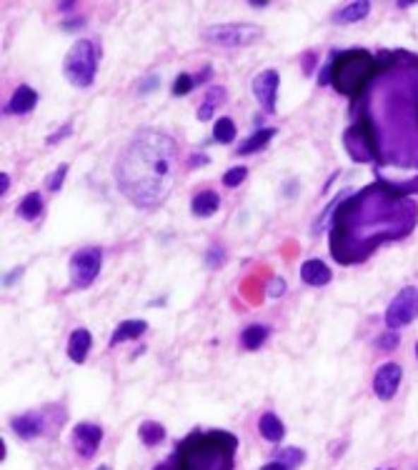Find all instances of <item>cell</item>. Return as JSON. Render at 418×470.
<instances>
[{
  "instance_id": "1",
  "label": "cell",
  "mask_w": 418,
  "mask_h": 470,
  "mask_svg": "<svg viewBox=\"0 0 418 470\" xmlns=\"http://www.w3.org/2000/svg\"><path fill=\"white\" fill-rule=\"evenodd\" d=\"M364 108L343 133V145L356 163L383 168H418V55L391 50L376 55V73L353 98Z\"/></svg>"
},
{
  "instance_id": "2",
  "label": "cell",
  "mask_w": 418,
  "mask_h": 470,
  "mask_svg": "<svg viewBox=\"0 0 418 470\" xmlns=\"http://www.w3.org/2000/svg\"><path fill=\"white\" fill-rule=\"evenodd\" d=\"M418 223V205L386 183L358 191L333 218L330 253L341 265L369 258L383 243L406 238Z\"/></svg>"
},
{
  "instance_id": "3",
  "label": "cell",
  "mask_w": 418,
  "mask_h": 470,
  "mask_svg": "<svg viewBox=\"0 0 418 470\" xmlns=\"http://www.w3.org/2000/svg\"><path fill=\"white\" fill-rule=\"evenodd\" d=\"M178 145L160 131H141L116 163L121 193L138 208H158L176 178Z\"/></svg>"
},
{
  "instance_id": "4",
  "label": "cell",
  "mask_w": 418,
  "mask_h": 470,
  "mask_svg": "<svg viewBox=\"0 0 418 470\" xmlns=\"http://www.w3.org/2000/svg\"><path fill=\"white\" fill-rule=\"evenodd\" d=\"M328 68H330V85L336 88L338 93L356 98V95L369 85L371 78H374L376 58L361 48L338 50V53H333V58H330Z\"/></svg>"
},
{
  "instance_id": "5",
  "label": "cell",
  "mask_w": 418,
  "mask_h": 470,
  "mask_svg": "<svg viewBox=\"0 0 418 470\" xmlns=\"http://www.w3.org/2000/svg\"><path fill=\"white\" fill-rule=\"evenodd\" d=\"M98 45L93 40H76L63 61V73L68 83L76 88H90L98 71Z\"/></svg>"
},
{
  "instance_id": "6",
  "label": "cell",
  "mask_w": 418,
  "mask_h": 470,
  "mask_svg": "<svg viewBox=\"0 0 418 470\" xmlns=\"http://www.w3.org/2000/svg\"><path fill=\"white\" fill-rule=\"evenodd\" d=\"M263 38V28L256 23H220L203 30V40L220 48H248Z\"/></svg>"
},
{
  "instance_id": "7",
  "label": "cell",
  "mask_w": 418,
  "mask_h": 470,
  "mask_svg": "<svg viewBox=\"0 0 418 470\" xmlns=\"http://www.w3.org/2000/svg\"><path fill=\"white\" fill-rule=\"evenodd\" d=\"M103 265V251L100 248H80L71 258V285L73 288H88L100 273Z\"/></svg>"
},
{
  "instance_id": "8",
  "label": "cell",
  "mask_w": 418,
  "mask_h": 470,
  "mask_svg": "<svg viewBox=\"0 0 418 470\" xmlns=\"http://www.w3.org/2000/svg\"><path fill=\"white\" fill-rule=\"evenodd\" d=\"M416 318H418V288L408 285V288L398 290V296L391 301V306L386 308V325H388V330H396L413 323Z\"/></svg>"
},
{
  "instance_id": "9",
  "label": "cell",
  "mask_w": 418,
  "mask_h": 470,
  "mask_svg": "<svg viewBox=\"0 0 418 470\" xmlns=\"http://www.w3.org/2000/svg\"><path fill=\"white\" fill-rule=\"evenodd\" d=\"M278 83H281V78H278V71H273V68H268V71L258 73V76L253 78V95L261 103V108H263V113H268V115L275 113Z\"/></svg>"
},
{
  "instance_id": "10",
  "label": "cell",
  "mask_w": 418,
  "mask_h": 470,
  "mask_svg": "<svg viewBox=\"0 0 418 470\" xmlns=\"http://www.w3.org/2000/svg\"><path fill=\"white\" fill-rule=\"evenodd\" d=\"M403 368L398 363H383V366L376 370L374 378V393L378 400H393V395L398 393V385H401Z\"/></svg>"
},
{
  "instance_id": "11",
  "label": "cell",
  "mask_w": 418,
  "mask_h": 470,
  "mask_svg": "<svg viewBox=\"0 0 418 470\" xmlns=\"http://www.w3.org/2000/svg\"><path fill=\"white\" fill-rule=\"evenodd\" d=\"M100 440H103V428L95 426V423H78L73 428V445L83 458H93Z\"/></svg>"
},
{
  "instance_id": "12",
  "label": "cell",
  "mask_w": 418,
  "mask_h": 470,
  "mask_svg": "<svg viewBox=\"0 0 418 470\" xmlns=\"http://www.w3.org/2000/svg\"><path fill=\"white\" fill-rule=\"evenodd\" d=\"M11 428L16 430L18 438H23V440H33V438H38L40 433L45 430V423H43V416H40V413H23V416L13 418Z\"/></svg>"
},
{
  "instance_id": "13",
  "label": "cell",
  "mask_w": 418,
  "mask_h": 470,
  "mask_svg": "<svg viewBox=\"0 0 418 470\" xmlns=\"http://www.w3.org/2000/svg\"><path fill=\"white\" fill-rule=\"evenodd\" d=\"M90 348H93V335L85 328H76L68 338V358L73 363H85Z\"/></svg>"
},
{
  "instance_id": "14",
  "label": "cell",
  "mask_w": 418,
  "mask_h": 470,
  "mask_svg": "<svg viewBox=\"0 0 418 470\" xmlns=\"http://www.w3.org/2000/svg\"><path fill=\"white\" fill-rule=\"evenodd\" d=\"M330 278H333L330 268L326 265L323 260H318V258H314V260H306V263L301 265V280H303L306 285L321 288V285H328Z\"/></svg>"
},
{
  "instance_id": "15",
  "label": "cell",
  "mask_w": 418,
  "mask_h": 470,
  "mask_svg": "<svg viewBox=\"0 0 418 470\" xmlns=\"http://www.w3.org/2000/svg\"><path fill=\"white\" fill-rule=\"evenodd\" d=\"M35 103H38V93H35L30 85H20L13 93L11 103L3 108V113L8 115H23V113H30V110L35 108Z\"/></svg>"
},
{
  "instance_id": "16",
  "label": "cell",
  "mask_w": 418,
  "mask_h": 470,
  "mask_svg": "<svg viewBox=\"0 0 418 470\" xmlns=\"http://www.w3.org/2000/svg\"><path fill=\"white\" fill-rule=\"evenodd\" d=\"M258 433L268 440V443H281L286 435V426L281 423V418L275 413H263L258 418Z\"/></svg>"
},
{
  "instance_id": "17",
  "label": "cell",
  "mask_w": 418,
  "mask_h": 470,
  "mask_svg": "<svg viewBox=\"0 0 418 470\" xmlns=\"http://www.w3.org/2000/svg\"><path fill=\"white\" fill-rule=\"evenodd\" d=\"M218 205H220L218 193H213V191H201L198 195L193 198L191 210H193V215H196V218H210V215H213L215 210H218Z\"/></svg>"
},
{
  "instance_id": "18",
  "label": "cell",
  "mask_w": 418,
  "mask_h": 470,
  "mask_svg": "<svg viewBox=\"0 0 418 470\" xmlns=\"http://www.w3.org/2000/svg\"><path fill=\"white\" fill-rule=\"evenodd\" d=\"M371 13V3H366V0H356V3H348V6L338 8L336 13H333V23H358L364 20L366 16Z\"/></svg>"
},
{
  "instance_id": "19",
  "label": "cell",
  "mask_w": 418,
  "mask_h": 470,
  "mask_svg": "<svg viewBox=\"0 0 418 470\" xmlns=\"http://www.w3.org/2000/svg\"><path fill=\"white\" fill-rule=\"evenodd\" d=\"M275 135V128H258V131L253 133L251 138H246V140L238 145V150L236 153L238 155H251V153H256V150H263L265 145L270 143V138Z\"/></svg>"
},
{
  "instance_id": "20",
  "label": "cell",
  "mask_w": 418,
  "mask_h": 470,
  "mask_svg": "<svg viewBox=\"0 0 418 470\" xmlns=\"http://www.w3.org/2000/svg\"><path fill=\"white\" fill-rule=\"evenodd\" d=\"M145 330H148V323L145 320H123L121 325L116 328V333H113V338H110V345H118V343H126V340L141 338Z\"/></svg>"
},
{
  "instance_id": "21",
  "label": "cell",
  "mask_w": 418,
  "mask_h": 470,
  "mask_svg": "<svg viewBox=\"0 0 418 470\" xmlns=\"http://www.w3.org/2000/svg\"><path fill=\"white\" fill-rule=\"evenodd\" d=\"M43 210L45 205H43V195H40V193H28L20 200V205H18V215H20L23 220H28V223L38 220Z\"/></svg>"
},
{
  "instance_id": "22",
  "label": "cell",
  "mask_w": 418,
  "mask_h": 470,
  "mask_svg": "<svg viewBox=\"0 0 418 470\" xmlns=\"http://www.w3.org/2000/svg\"><path fill=\"white\" fill-rule=\"evenodd\" d=\"M138 438H141V443L155 448V445H160L165 440V428L155 421H145V423H141V428H138Z\"/></svg>"
},
{
  "instance_id": "23",
  "label": "cell",
  "mask_w": 418,
  "mask_h": 470,
  "mask_svg": "<svg viewBox=\"0 0 418 470\" xmlns=\"http://www.w3.org/2000/svg\"><path fill=\"white\" fill-rule=\"evenodd\" d=\"M268 338V328L265 325H248L241 333V345L246 350H258Z\"/></svg>"
},
{
  "instance_id": "24",
  "label": "cell",
  "mask_w": 418,
  "mask_h": 470,
  "mask_svg": "<svg viewBox=\"0 0 418 470\" xmlns=\"http://www.w3.org/2000/svg\"><path fill=\"white\" fill-rule=\"evenodd\" d=\"M213 140L220 143V145H228V143L236 140V123L231 121V118H218L215 121V128H213Z\"/></svg>"
},
{
  "instance_id": "25",
  "label": "cell",
  "mask_w": 418,
  "mask_h": 470,
  "mask_svg": "<svg viewBox=\"0 0 418 470\" xmlns=\"http://www.w3.org/2000/svg\"><path fill=\"white\" fill-rule=\"evenodd\" d=\"M273 460H278V463H283V465H288V468H298V465L306 460V453H303L301 448H281V450H275V458Z\"/></svg>"
},
{
  "instance_id": "26",
  "label": "cell",
  "mask_w": 418,
  "mask_h": 470,
  "mask_svg": "<svg viewBox=\"0 0 418 470\" xmlns=\"http://www.w3.org/2000/svg\"><path fill=\"white\" fill-rule=\"evenodd\" d=\"M246 175H248V170L243 168V165H236V168L226 170V175H223V186H226V188H238L243 181H246Z\"/></svg>"
},
{
  "instance_id": "27",
  "label": "cell",
  "mask_w": 418,
  "mask_h": 470,
  "mask_svg": "<svg viewBox=\"0 0 418 470\" xmlns=\"http://www.w3.org/2000/svg\"><path fill=\"white\" fill-rule=\"evenodd\" d=\"M196 88V78L188 76V73H181L173 83V95H188Z\"/></svg>"
},
{
  "instance_id": "28",
  "label": "cell",
  "mask_w": 418,
  "mask_h": 470,
  "mask_svg": "<svg viewBox=\"0 0 418 470\" xmlns=\"http://www.w3.org/2000/svg\"><path fill=\"white\" fill-rule=\"evenodd\" d=\"M66 175H68V165L66 163L58 165V168H55V173L50 175L48 181H45V188H48V191H61L63 181H66Z\"/></svg>"
},
{
  "instance_id": "29",
  "label": "cell",
  "mask_w": 418,
  "mask_h": 470,
  "mask_svg": "<svg viewBox=\"0 0 418 470\" xmlns=\"http://www.w3.org/2000/svg\"><path fill=\"white\" fill-rule=\"evenodd\" d=\"M376 348L378 350H396L398 348V333L396 330H386L383 335L376 338Z\"/></svg>"
},
{
  "instance_id": "30",
  "label": "cell",
  "mask_w": 418,
  "mask_h": 470,
  "mask_svg": "<svg viewBox=\"0 0 418 470\" xmlns=\"http://www.w3.org/2000/svg\"><path fill=\"white\" fill-rule=\"evenodd\" d=\"M223 258H226V251H223V248H210L208 253H205V265H208V268H218L220 263H223Z\"/></svg>"
},
{
  "instance_id": "31",
  "label": "cell",
  "mask_w": 418,
  "mask_h": 470,
  "mask_svg": "<svg viewBox=\"0 0 418 470\" xmlns=\"http://www.w3.org/2000/svg\"><path fill=\"white\" fill-rule=\"evenodd\" d=\"M283 293H286V280L283 278H273L268 285V296L270 298H281Z\"/></svg>"
},
{
  "instance_id": "32",
  "label": "cell",
  "mask_w": 418,
  "mask_h": 470,
  "mask_svg": "<svg viewBox=\"0 0 418 470\" xmlns=\"http://www.w3.org/2000/svg\"><path fill=\"white\" fill-rule=\"evenodd\" d=\"M155 85H158V76H148L143 83H141V85H138V93H141V95L150 93V88H155Z\"/></svg>"
},
{
  "instance_id": "33",
  "label": "cell",
  "mask_w": 418,
  "mask_h": 470,
  "mask_svg": "<svg viewBox=\"0 0 418 470\" xmlns=\"http://www.w3.org/2000/svg\"><path fill=\"white\" fill-rule=\"evenodd\" d=\"M213 110H215V105L213 103H203L198 108V121H210V118H213Z\"/></svg>"
},
{
  "instance_id": "34",
  "label": "cell",
  "mask_w": 418,
  "mask_h": 470,
  "mask_svg": "<svg viewBox=\"0 0 418 470\" xmlns=\"http://www.w3.org/2000/svg\"><path fill=\"white\" fill-rule=\"evenodd\" d=\"M71 131H73V126H71V123H68V126H63L61 131L55 133V135H50V138H48V143H58V140H61V138H68V135H71Z\"/></svg>"
},
{
  "instance_id": "35",
  "label": "cell",
  "mask_w": 418,
  "mask_h": 470,
  "mask_svg": "<svg viewBox=\"0 0 418 470\" xmlns=\"http://www.w3.org/2000/svg\"><path fill=\"white\" fill-rule=\"evenodd\" d=\"M261 470H291V468H288V465H283V463H278V460H270V463H265Z\"/></svg>"
},
{
  "instance_id": "36",
  "label": "cell",
  "mask_w": 418,
  "mask_h": 470,
  "mask_svg": "<svg viewBox=\"0 0 418 470\" xmlns=\"http://www.w3.org/2000/svg\"><path fill=\"white\" fill-rule=\"evenodd\" d=\"M8 188H11V178H8V173H0V193L6 195Z\"/></svg>"
},
{
  "instance_id": "37",
  "label": "cell",
  "mask_w": 418,
  "mask_h": 470,
  "mask_svg": "<svg viewBox=\"0 0 418 470\" xmlns=\"http://www.w3.org/2000/svg\"><path fill=\"white\" fill-rule=\"evenodd\" d=\"M314 61H316V55L309 53V58H303V68H306V73H314L311 68H314Z\"/></svg>"
},
{
  "instance_id": "38",
  "label": "cell",
  "mask_w": 418,
  "mask_h": 470,
  "mask_svg": "<svg viewBox=\"0 0 418 470\" xmlns=\"http://www.w3.org/2000/svg\"><path fill=\"white\" fill-rule=\"evenodd\" d=\"M210 78V68H203V73H201V76H196V85H198V83H205Z\"/></svg>"
},
{
  "instance_id": "39",
  "label": "cell",
  "mask_w": 418,
  "mask_h": 470,
  "mask_svg": "<svg viewBox=\"0 0 418 470\" xmlns=\"http://www.w3.org/2000/svg\"><path fill=\"white\" fill-rule=\"evenodd\" d=\"M203 163H208V155H196L191 165H203Z\"/></svg>"
},
{
  "instance_id": "40",
  "label": "cell",
  "mask_w": 418,
  "mask_h": 470,
  "mask_svg": "<svg viewBox=\"0 0 418 470\" xmlns=\"http://www.w3.org/2000/svg\"><path fill=\"white\" fill-rule=\"evenodd\" d=\"M251 6H253V8H265V6H268V0H253Z\"/></svg>"
},
{
  "instance_id": "41",
  "label": "cell",
  "mask_w": 418,
  "mask_h": 470,
  "mask_svg": "<svg viewBox=\"0 0 418 470\" xmlns=\"http://www.w3.org/2000/svg\"><path fill=\"white\" fill-rule=\"evenodd\" d=\"M416 358H418V343H416Z\"/></svg>"
}]
</instances>
